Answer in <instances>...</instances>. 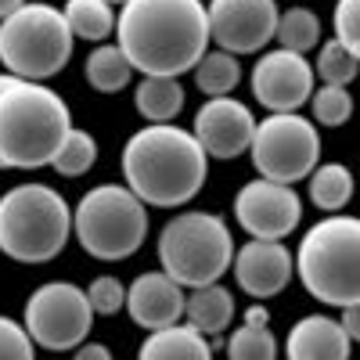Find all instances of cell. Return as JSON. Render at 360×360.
<instances>
[{
  "label": "cell",
  "mask_w": 360,
  "mask_h": 360,
  "mask_svg": "<svg viewBox=\"0 0 360 360\" xmlns=\"http://www.w3.org/2000/svg\"><path fill=\"white\" fill-rule=\"evenodd\" d=\"M339 324H342V332L349 335V342H360V303L346 307L342 317H339Z\"/></svg>",
  "instance_id": "obj_34"
},
{
  "label": "cell",
  "mask_w": 360,
  "mask_h": 360,
  "mask_svg": "<svg viewBox=\"0 0 360 360\" xmlns=\"http://www.w3.org/2000/svg\"><path fill=\"white\" fill-rule=\"evenodd\" d=\"M69 134L72 112L65 98L47 83L11 79L0 90V166L4 169L51 166Z\"/></svg>",
  "instance_id": "obj_3"
},
{
  "label": "cell",
  "mask_w": 360,
  "mask_h": 360,
  "mask_svg": "<svg viewBox=\"0 0 360 360\" xmlns=\"http://www.w3.org/2000/svg\"><path fill=\"white\" fill-rule=\"evenodd\" d=\"M227 360H278V339L270 328H249L238 324L224 342Z\"/></svg>",
  "instance_id": "obj_27"
},
{
  "label": "cell",
  "mask_w": 360,
  "mask_h": 360,
  "mask_svg": "<svg viewBox=\"0 0 360 360\" xmlns=\"http://www.w3.org/2000/svg\"><path fill=\"white\" fill-rule=\"evenodd\" d=\"M209 40L242 58L259 54L278 33V0H209Z\"/></svg>",
  "instance_id": "obj_12"
},
{
  "label": "cell",
  "mask_w": 360,
  "mask_h": 360,
  "mask_svg": "<svg viewBox=\"0 0 360 360\" xmlns=\"http://www.w3.org/2000/svg\"><path fill=\"white\" fill-rule=\"evenodd\" d=\"M72 238V205L51 184H18L0 195V252L40 266L62 256Z\"/></svg>",
  "instance_id": "obj_5"
},
{
  "label": "cell",
  "mask_w": 360,
  "mask_h": 360,
  "mask_svg": "<svg viewBox=\"0 0 360 360\" xmlns=\"http://www.w3.org/2000/svg\"><path fill=\"white\" fill-rule=\"evenodd\" d=\"M159 270L180 288L217 285L234 263V234L224 217L205 209H184L162 224L159 231Z\"/></svg>",
  "instance_id": "obj_6"
},
{
  "label": "cell",
  "mask_w": 360,
  "mask_h": 360,
  "mask_svg": "<svg viewBox=\"0 0 360 360\" xmlns=\"http://www.w3.org/2000/svg\"><path fill=\"white\" fill-rule=\"evenodd\" d=\"M249 83H252V98L266 112H299L310 101L317 76H314V62H307V54L278 47L259 54Z\"/></svg>",
  "instance_id": "obj_13"
},
{
  "label": "cell",
  "mask_w": 360,
  "mask_h": 360,
  "mask_svg": "<svg viewBox=\"0 0 360 360\" xmlns=\"http://www.w3.org/2000/svg\"><path fill=\"white\" fill-rule=\"evenodd\" d=\"M188 292L180 288L166 270H144L127 288V314L144 332H159V328L184 321Z\"/></svg>",
  "instance_id": "obj_16"
},
{
  "label": "cell",
  "mask_w": 360,
  "mask_h": 360,
  "mask_svg": "<svg viewBox=\"0 0 360 360\" xmlns=\"http://www.w3.org/2000/svg\"><path fill=\"white\" fill-rule=\"evenodd\" d=\"M137 360H213V346L202 332L180 321L159 328V332H148V339L137 349Z\"/></svg>",
  "instance_id": "obj_19"
},
{
  "label": "cell",
  "mask_w": 360,
  "mask_h": 360,
  "mask_svg": "<svg viewBox=\"0 0 360 360\" xmlns=\"http://www.w3.org/2000/svg\"><path fill=\"white\" fill-rule=\"evenodd\" d=\"M242 324H249V328H270V310H266V303H252V307L242 314Z\"/></svg>",
  "instance_id": "obj_35"
},
{
  "label": "cell",
  "mask_w": 360,
  "mask_h": 360,
  "mask_svg": "<svg viewBox=\"0 0 360 360\" xmlns=\"http://www.w3.org/2000/svg\"><path fill=\"white\" fill-rule=\"evenodd\" d=\"M94 162H98V141H94V134L72 127V134L65 137L62 148H58V155H54L51 166H54V173H62V176H83Z\"/></svg>",
  "instance_id": "obj_28"
},
{
  "label": "cell",
  "mask_w": 360,
  "mask_h": 360,
  "mask_svg": "<svg viewBox=\"0 0 360 360\" xmlns=\"http://www.w3.org/2000/svg\"><path fill=\"white\" fill-rule=\"evenodd\" d=\"M86 299H90V307H94L98 317H115L119 310H127V288L112 274H98L94 281H90Z\"/></svg>",
  "instance_id": "obj_30"
},
{
  "label": "cell",
  "mask_w": 360,
  "mask_h": 360,
  "mask_svg": "<svg viewBox=\"0 0 360 360\" xmlns=\"http://www.w3.org/2000/svg\"><path fill=\"white\" fill-rule=\"evenodd\" d=\"M22 324L40 349L69 353L86 342L90 324H94V307L86 299V288L72 281H44L29 292Z\"/></svg>",
  "instance_id": "obj_10"
},
{
  "label": "cell",
  "mask_w": 360,
  "mask_h": 360,
  "mask_svg": "<svg viewBox=\"0 0 360 360\" xmlns=\"http://www.w3.org/2000/svg\"><path fill=\"white\" fill-rule=\"evenodd\" d=\"M349 335L328 314L299 317L285 335V360H349Z\"/></svg>",
  "instance_id": "obj_17"
},
{
  "label": "cell",
  "mask_w": 360,
  "mask_h": 360,
  "mask_svg": "<svg viewBox=\"0 0 360 360\" xmlns=\"http://www.w3.org/2000/svg\"><path fill=\"white\" fill-rule=\"evenodd\" d=\"M310 108H314V123L317 127H342V123H349V115H353V94L346 86L321 83V86H314V94H310Z\"/></svg>",
  "instance_id": "obj_29"
},
{
  "label": "cell",
  "mask_w": 360,
  "mask_h": 360,
  "mask_svg": "<svg viewBox=\"0 0 360 360\" xmlns=\"http://www.w3.org/2000/svg\"><path fill=\"white\" fill-rule=\"evenodd\" d=\"M259 119L252 115V108L238 98H205L195 112L191 134L202 144V152L209 159H238L249 152L252 134H256Z\"/></svg>",
  "instance_id": "obj_14"
},
{
  "label": "cell",
  "mask_w": 360,
  "mask_h": 360,
  "mask_svg": "<svg viewBox=\"0 0 360 360\" xmlns=\"http://www.w3.org/2000/svg\"><path fill=\"white\" fill-rule=\"evenodd\" d=\"M195 72V83L205 98H227L231 90L242 83V65H238V58L227 54V51H205L202 62L191 69Z\"/></svg>",
  "instance_id": "obj_24"
},
{
  "label": "cell",
  "mask_w": 360,
  "mask_h": 360,
  "mask_svg": "<svg viewBox=\"0 0 360 360\" xmlns=\"http://www.w3.org/2000/svg\"><path fill=\"white\" fill-rule=\"evenodd\" d=\"M123 184L152 209H180L188 205L209 173V155L191 130L176 123H148L134 130L119 155Z\"/></svg>",
  "instance_id": "obj_2"
},
{
  "label": "cell",
  "mask_w": 360,
  "mask_h": 360,
  "mask_svg": "<svg viewBox=\"0 0 360 360\" xmlns=\"http://www.w3.org/2000/svg\"><path fill=\"white\" fill-rule=\"evenodd\" d=\"M249 159L263 180L278 184H299L321 162V134L317 123L299 112H266L256 123Z\"/></svg>",
  "instance_id": "obj_9"
},
{
  "label": "cell",
  "mask_w": 360,
  "mask_h": 360,
  "mask_svg": "<svg viewBox=\"0 0 360 360\" xmlns=\"http://www.w3.org/2000/svg\"><path fill=\"white\" fill-rule=\"evenodd\" d=\"M65 18L76 40H90V44H105V37L115 33V18L119 11L108 0H65Z\"/></svg>",
  "instance_id": "obj_23"
},
{
  "label": "cell",
  "mask_w": 360,
  "mask_h": 360,
  "mask_svg": "<svg viewBox=\"0 0 360 360\" xmlns=\"http://www.w3.org/2000/svg\"><path fill=\"white\" fill-rule=\"evenodd\" d=\"M134 105L148 123H173L184 108V86L176 76H141Z\"/></svg>",
  "instance_id": "obj_20"
},
{
  "label": "cell",
  "mask_w": 360,
  "mask_h": 360,
  "mask_svg": "<svg viewBox=\"0 0 360 360\" xmlns=\"http://www.w3.org/2000/svg\"><path fill=\"white\" fill-rule=\"evenodd\" d=\"M72 238L101 263L130 259L148 238V205L127 184H94L72 205Z\"/></svg>",
  "instance_id": "obj_8"
},
{
  "label": "cell",
  "mask_w": 360,
  "mask_h": 360,
  "mask_svg": "<svg viewBox=\"0 0 360 360\" xmlns=\"http://www.w3.org/2000/svg\"><path fill=\"white\" fill-rule=\"evenodd\" d=\"M295 278L324 307L360 303V217H321L295 249Z\"/></svg>",
  "instance_id": "obj_4"
},
{
  "label": "cell",
  "mask_w": 360,
  "mask_h": 360,
  "mask_svg": "<svg viewBox=\"0 0 360 360\" xmlns=\"http://www.w3.org/2000/svg\"><path fill=\"white\" fill-rule=\"evenodd\" d=\"M22 4H25V0H0V22H4L15 8H22Z\"/></svg>",
  "instance_id": "obj_36"
},
{
  "label": "cell",
  "mask_w": 360,
  "mask_h": 360,
  "mask_svg": "<svg viewBox=\"0 0 360 360\" xmlns=\"http://www.w3.org/2000/svg\"><path fill=\"white\" fill-rule=\"evenodd\" d=\"M0 360H37V342L29 339L25 324L0 314Z\"/></svg>",
  "instance_id": "obj_31"
},
{
  "label": "cell",
  "mask_w": 360,
  "mask_h": 360,
  "mask_svg": "<svg viewBox=\"0 0 360 360\" xmlns=\"http://www.w3.org/2000/svg\"><path fill=\"white\" fill-rule=\"evenodd\" d=\"M115 44L141 76H184L209 51L202 0H127L115 18Z\"/></svg>",
  "instance_id": "obj_1"
},
{
  "label": "cell",
  "mask_w": 360,
  "mask_h": 360,
  "mask_svg": "<svg viewBox=\"0 0 360 360\" xmlns=\"http://www.w3.org/2000/svg\"><path fill=\"white\" fill-rule=\"evenodd\" d=\"M108 4H112V8H115V4H119V8H123V4H127V0H108Z\"/></svg>",
  "instance_id": "obj_38"
},
{
  "label": "cell",
  "mask_w": 360,
  "mask_h": 360,
  "mask_svg": "<svg viewBox=\"0 0 360 360\" xmlns=\"http://www.w3.org/2000/svg\"><path fill=\"white\" fill-rule=\"evenodd\" d=\"M231 274L252 303H266V299L281 295L292 278H295V256L285 242H263V238H249L245 245L234 249Z\"/></svg>",
  "instance_id": "obj_15"
},
{
  "label": "cell",
  "mask_w": 360,
  "mask_h": 360,
  "mask_svg": "<svg viewBox=\"0 0 360 360\" xmlns=\"http://www.w3.org/2000/svg\"><path fill=\"white\" fill-rule=\"evenodd\" d=\"M134 76V65L127 62V54L119 51V44H98L83 62V79L98 90V94H119Z\"/></svg>",
  "instance_id": "obj_22"
},
{
  "label": "cell",
  "mask_w": 360,
  "mask_h": 360,
  "mask_svg": "<svg viewBox=\"0 0 360 360\" xmlns=\"http://www.w3.org/2000/svg\"><path fill=\"white\" fill-rule=\"evenodd\" d=\"M234 321V295L217 281V285H202L188 292V303H184V324L202 332L205 339H217L224 335Z\"/></svg>",
  "instance_id": "obj_18"
},
{
  "label": "cell",
  "mask_w": 360,
  "mask_h": 360,
  "mask_svg": "<svg viewBox=\"0 0 360 360\" xmlns=\"http://www.w3.org/2000/svg\"><path fill=\"white\" fill-rule=\"evenodd\" d=\"M76 37L62 8L44 0H25L0 22V65L15 79L47 83L72 58Z\"/></svg>",
  "instance_id": "obj_7"
},
{
  "label": "cell",
  "mask_w": 360,
  "mask_h": 360,
  "mask_svg": "<svg viewBox=\"0 0 360 360\" xmlns=\"http://www.w3.org/2000/svg\"><path fill=\"white\" fill-rule=\"evenodd\" d=\"M234 220L249 238H263V242H281L288 238L299 220H303V198L292 184H278V180H245L234 195Z\"/></svg>",
  "instance_id": "obj_11"
},
{
  "label": "cell",
  "mask_w": 360,
  "mask_h": 360,
  "mask_svg": "<svg viewBox=\"0 0 360 360\" xmlns=\"http://www.w3.org/2000/svg\"><path fill=\"white\" fill-rule=\"evenodd\" d=\"M332 25H335V40L360 62V0H339Z\"/></svg>",
  "instance_id": "obj_32"
},
{
  "label": "cell",
  "mask_w": 360,
  "mask_h": 360,
  "mask_svg": "<svg viewBox=\"0 0 360 360\" xmlns=\"http://www.w3.org/2000/svg\"><path fill=\"white\" fill-rule=\"evenodd\" d=\"M307 184H310V202L324 217L342 213V209L353 202V191H356L353 169L342 166V162H317V169L307 176Z\"/></svg>",
  "instance_id": "obj_21"
},
{
  "label": "cell",
  "mask_w": 360,
  "mask_h": 360,
  "mask_svg": "<svg viewBox=\"0 0 360 360\" xmlns=\"http://www.w3.org/2000/svg\"><path fill=\"white\" fill-rule=\"evenodd\" d=\"M274 40L285 47V51H295V54H307L321 44V18L310 11V8H288L281 11L278 18V33Z\"/></svg>",
  "instance_id": "obj_25"
},
{
  "label": "cell",
  "mask_w": 360,
  "mask_h": 360,
  "mask_svg": "<svg viewBox=\"0 0 360 360\" xmlns=\"http://www.w3.org/2000/svg\"><path fill=\"white\" fill-rule=\"evenodd\" d=\"M11 79H15V76H8V72H0V90H4V86H8ZM0 169H4V166H0Z\"/></svg>",
  "instance_id": "obj_37"
},
{
  "label": "cell",
  "mask_w": 360,
  "mask_h": 360,
  "mask_svg": "<svg viewBox=\"0 0 360 360\" xmlns=\"http://www.w3.org/2000/svg\"><path fill=\"white\" fill-rule=\"evenodd\" d=\"M72 360H115V356H112V349H108L105 342H90V339H86L83 346L72 349Z\"/></svg>",
  "instance_id": "obj_33"
},
{
  "label": "cell",
  "mask_w": 360,
  "mask_h": 360,
  "mask_svg": "<svg viewBox=\"0 0 360 360\" xmlns=\"http://www.w3.org/2000/svg\"><path fill=\"white\" fill-rule=\"evenodd\" d=\"M360 72V62L332 37L317 47V62H314V76L321 83H332V86H349Z\"/></svg>",
  "instance_id": "obj_26"
}]
</instances>
